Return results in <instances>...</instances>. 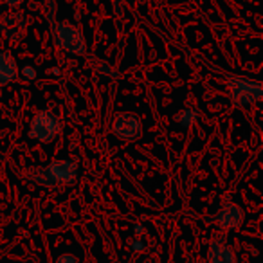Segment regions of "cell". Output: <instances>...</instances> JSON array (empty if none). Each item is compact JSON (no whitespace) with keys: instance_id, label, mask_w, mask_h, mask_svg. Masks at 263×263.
Listing matches in <instances>:
<instances>
[{"instance_id":"cell-1","label":"cell","mask_w":263,"mask_h":263,"mask_svg":"<svg viewBox=\"0 0 263 263\" xmlns=\"http://www.w3.org/2000/svg\"><path fill=\"white\" fill-rule=\"evenodd\" d=\"M229 98L234 106H245L261 101L263 85L258 80H251L245 76H229L227 78Z\"/></svg>"},{"instance_id":"cell-2","label":"cell","mask_w":263,"mask_h":263,"mask_svg":"<svg viewBox=\"0 0 263 263\" xmlns=\"http://www.w3.org/2000/svg\"><path fill=\"white\" fill-rule=\"evenodd\" d=\"M52 36L54 42L62 51L69 52L74 56H81L87 51V44H85V36L76 26L69 22H58L52 24Z\"/></svg>"},{"instance_id":"cell-3","label":"cell","mask_w":263,"mask_h":263,"mask_svg":"<svg viewBox=\"0 0 263 263\" xmlns=\"http://www.w3.org/2000/svg\"><path fill=\"white\" fill-rule=\"evenodd\" d=\"M62 132V121L54 116L52 112H44L36 114L31 121L29 126V137L40 143H49V141L56 139Z\"/></svg>"},{"instance_id":"cell-4","label":"cell","mask_w":263,"mask_h":263,"mask_svg":"<svg viewBox=\"0 0 263 263\" xmlns=\"http://www.w3.org/2000/svg\"><path fill=\"white\" fill-rule=\"evenodd\" d=\"M112 132L117 139L123 141H137L143 136V123L137 116L130 112H121L114 117Z\"/></svg>"},{"instance_id":"cell-5","label":"cell","mask_w":263,"mask_h":263,"mask_svg":"<svg viewBox=\"0 0 263 263\" xmlns=\"http://www.w3.org/2000/svg\"><path fill=\"white\" fill-rule=\"evenodd\" d=\"M45 170H47L49 177H51L54 186H58V184L69 186V184L76 182V179H78V164L74 161H69V159L51 162Z\"/></svg>"},{"instance_id":"cell-6","label":"cell","mask_w":263,"mask_h":263,"mask_svg":"<svg viewBox=\"0 0 263 263\" xmlns=\"http://www.w3.org/2000/svg\"><path fill=\"white\" fill-rule=\"evenodd\" d=\"M243 218H245L243 209L238 204H234V202H227V204H223L222 208H220V211L213 216L211 222L216 223L220 229L229 231V229H238V227L243 223Z\"/></svg>"},{"instance_id":"cell-7","label":"cell","mask_w":263,"mask_h":263,"mask_svg":"<svg viewBox=\"0 0 263 263\" xmlns=\"http://www.w3.org/2000/svg\"><path fill=\"white\" fill-rule=\"evenodd\" d=\"M27 22L22 13H8L0 18V33L11 42H16L26 34Z\"/></svg>"},{"instance_id":"cell-8","label":"cell","mask_w":263,"mask_h":263,"mask_svg":"<svg viewBox=\"0 0 263 263\" xmlns=\"http://www.w3.org/2000/svg\"><path fill=\"white\" fill-rule=\"evenodd\" d=\"M208 263H238V259L226 241L213 240L208 249Z\"/></svg>"},{"instance_id":"cell-9","label":"cell","mask_w":263,"mask_h":263,"mask_svg":"<svg viewBox=\"0 0 263 263\" xmlns=\"http://www.w3.org/2000/svg\"><path fill=\"white\" fill-rule=\"evenodd\" d=\"M18 78V65L9 52L0 51V87L15 81Z\"/></svg>"},{"instance_id":"cell-10","label":"cell","mask_w":263,"mask_h":263,"mask_svg":"<svg viewBox=\"0 0 263 263\" xmlns=\"http://www.w3.org/2000/svg\"><path fill=\"white\" fill-rule=\"evenodd\" d=\"M197 119H198V112L195 108H184L175 116V121L182 128H191L197 123Z\"/></svg>"},{"instance_id":"cell-11","label":"cell","mask_w":263,"mask_h":263,"mask_svg":"<svg viewBox=\"0 0 263 263\" xmlns=\"http://www.w3.org/2000/svg\"><path fill=\"white\" fill-rule=\"evenodd\" d=\"M31 177H33V182L40 184V186H44V187H54V184H52L51 177H49V173H47V170H45V168L33 170Z\"/></svg>"},{"instance_id":"cell-12","label":"cell","mask_w":263,"mask_h":263,"mask_svg":"<svg viewBox=\"0 0 263 263\" xmlns=\"http://www.w3.org/2000/svg\"><path fill=\"white\" fill-rule=\"evenodd\" d=\"M20 74H22V78H26L27 81H33L34 78H36V70L33 69L31 65H26L22 70H20Z\"/></svg>"},{"instance_id":"cell-13","label":"cell","mask_w":263,"mask_h":263,"mask_svg":"<svg viewBox=\"0 0 263 263\" xmlns=\"http://www.w3.org/2000/svg\"><path fill=\"white\" fill-rule=\"evenodd\" d=\"M56 263H78V258L74 254H70V252H65V254H62L56 259Z\"/></svg>"},{"instance_id":"cell-14","label":"cell","mask_w":263,"mask_h":263,"mask_svg":"<svg viewBox=\"0 0 263 263\" xmlns=\"http://www.w3.org/2000/svg\"><path fill=\"white\" fill-rule=\"evenodd\" d=\"M123 2L124 0H112V6H114V11H116V15L119 16L121 11H123Z\"/></svg>"},{"instance_id":"cell-15","label":"cell","mask_w":263,"mask_h":263,"mask_svg":"<svg viewBox=\"0 0 263 263\" xmlns=\"http://www.w3.org/2000/svg\"><path fill=\"white\" fill-rule=\"evenodd\" d=\"M4 2L9 6V8H18V6L22 4L24 0H4Z\"/></svg>"},{"instance_id":"cell-16","label":"cell","mask_w":263,"mask_h":263,"mask_svg":"<svg viewBox=\"0 0 263 263\" xmlns=\"http://www.w3.org/2000/svg\"><path fill=\"white\" fill-rule=\"evenodd\" d=\"M130 245H132V249H136L137 252L143 251V247H144L143 241H130Z\"/></svg>"}]
</instances>
